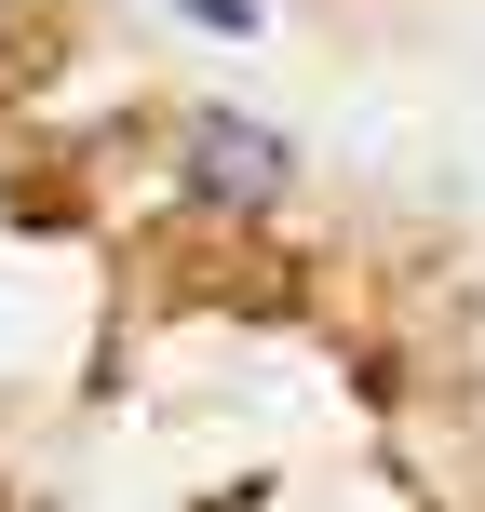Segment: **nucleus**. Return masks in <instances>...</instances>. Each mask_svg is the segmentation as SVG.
Returning <instances> with one entry per match:
<instances>
[{"label":"nucleus","instance_id":"1","mask_svg":"<svg viewBox=\"0 0 485 512\" xmlns=\"http://www.w3.org/2000/svg\"><path fill=\"white\" fill-rule=\"evenodd\" d=\"M189 189H203V203H230V216H256V203H283V189H297V162H283V135L243 122V108H189Z\"/></svg>","mask_w":485,"mask_h":512},{"label":"nucleus","instance_id":"2","mask_svg":"<svg viewBox=\"0 0 485 512\" xmlns=\"http://www.w3.org/2000/svg\"><path fill=\"white\" fill-rule=\"evenodd\" d=\"M176 14H203V27H256V0H176Z\"/></svg>","mask_w":485,"mask_h":512}]
</instances>
